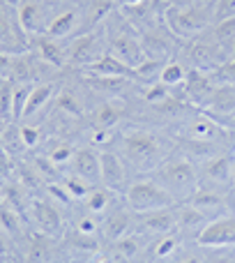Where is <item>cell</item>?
I'll return each mask as SVG.
<instances>
[{
    "mask_svg": "<svg viewBox=\"0 0 235 263\" xmlns=\"http://www.w3.org/2000/svg\"><path fill=\"white\" fill-rule=\"evenodd\" d=\"M113 148L120 153L129 171L136 176H150L157 166H162L171 157V141L145 127H129L115 132Z\"/></svg>",
    "mask_w": 235,
    "mask_h": 263,
    "instance_id": "cell-1",
    "label": "cell"
},
{
    "mask_svg": "<svg viewBox=\"0 0 235 263\" xmlns=\"http://www.w3.org/2000/svg\"><path fill=\"white\" fill-rule=\"evenodd\" d=\"M150 178L157 180L175 199V203H187L201 190L199 166L185 155H171L162 166H157L150 173Z\"/></svg>",
    "mask_w": 235,
    "mask_h": 263,
    "instance_id": "cell-2",
    "label": "cell"
},
{
    "mask_svg": "<svg viewBox=\"0 0 235 263\" xmlns=\"http://www.w3.org/2000/svg\"><path fill=\"white\" fill-rule=\"evenodd\" d=\"M122 201L136 217L178 205L175 199L150 176H141L136 180H131L129 187L125 190V194H122Z\"/></svg>",
    "mask_w": 235,
    "mask_h": 263,
    "instance_id": "cell-3",
    "label": "cell"
},
{
    "mask_svg": "<svg viewBox=\"0 0 235 263\" xmlns=\"http://www.w3.org/2000/svg\"><path fill=\"white\" fill-rule=\"evenodd\" d=\"M26 219L30 224L32 231L44 233V236L60 240L67 229V217H65V208H60L55 201L49 196H32L30 203L26 208Z\"/></svg>",
    "mask_w": 235,
    "mask_h": 263,
    "instance_id": "cell-4",
    "label": "cell"
},
{
    "mask_svg": "<svg viewBox=\"0 0 235 263\" xmlns=\"http://www.w3.org/2000/svg\"><path fill=\"white\" fill-rule=\"evenodd\" d=\"M168 30L178 37H194L214 26V7L205 9L203 5H175L166 12Z\"/></svg>",
    "mask_w": 235,
    "mask_h": 263,
    "instance_id": "cell-5",
    "label": "cell"
},
{
    "mask_svg": "<svg viewBox=\"0 0 235 263\" xmlns=\"http://www.w3.org/2000/svg\"><path fill=\"white\" fill-rule=\"evenodd\" d=\"M0 53L7 58L30 53V37L21 26L18 7L9 0H0Z\"/></svg>",
    "mask_w": 235,
    "mask_h": 263,
    "instance_id": "cell-6",
    "label": "cell"
},
{
    "mask_svg": "<svg viewBox=\"0 0 235 263\" xmlns=\"http://www.w3.org/2000/svg\"><path fill=\"white\" fill-rule=\"evenodd\" d=\"M109 51L106 46V37L102 26L97 30L83 32V35H76L74 40H69L65 44V55H67V67L79 69V72H86L97 58Z\"/></svg>",
    "mask_w": 235,
    "mask_h": 263,
    "instance_id": "cell-7",
    "label": "cell"
},
{
    "mask_svg": "<svg viewBox=\"0 0 235 263\" xmlns=\"http://www.w3.org/2000/svg\"><path fill=\"white\" fill-rule=\"evenodd\" d=\"M63 3H46V0H21L16 5L18 7V18H21L23 30L28 32V37L44 35L49 28L53 14L58 12V7Z\"/></svg>",
    "mask_w": 235,
    "mask_h": 263,
    "instance_id": "cell-8",
    "label": "cell"
},
{
    "mask_svg": "<svg viewBox=\"0 0 235 263\" xmlns=\"http://www.w3.org/2000/svg\"><path fill=\"white\" fill-rule=\"evenodd\" d=\"M199 176H201V187H210V190L219 192H233V157L226 153H219L214 157L205 159L199 164Z\"/></svg>",
    "mask_w": 235,
    "mask_h": 263,
    "instance_id": "cell-9",
    "label": "cell"
},
{
    "mask_svg": "<svg viewBox=\"0 0 235 263\" xmlns=\"http://www.w3.org/2000/svg\"><path fill=\"white\" fill-rule=\"evenodd\" d=\"M196 245L201 250H233L235 247V213L210 219L208 227L196 238Z\"/></svg>",
    "mask_w": 235,
    "mask_h": 263,
    "instance_id": "cell-10",
    "label": "cell"
},
{
    "mask_svg": "<svg viewBox=\"0 0 235 263\" xmlns=\"http://www.w3.org/2000/svg\"><path fill=\"white\" fill-rule=\"evenodd\" d=\"M100 173H102V185L120 196L125 194V190L131 182L129 166L125 164V159L120 157V153L115 148L100 150Z\"/></svg>",
    "mask_w": 235,
    "mask_h": 263,
    "instance_id": "cell-11",
    "label": "cell"
},
{
    "mask_svg": "<svg viewBox=\"0 0 235 263\" xmlns=\"http://www.w3.org/2000/svg\"><path fill=\"white\" fill-rule=\"evenodd\" d=\"M44 35L53 37V40H60V42H69L76 35H83L81 7H79V5L76 7H74V5H67V0H65V3L58 7V12L53 14V18H51V23H49Z\"/></svg>",
    "mask_w": 235,
    "mask_h": 263,
    "instance_id": "cell-12",
    "label": "cell"
},
{
    "mask_svg": "<svg viewBox=\"0 0 235 263\" xmlns=\"http://www.w3.org/2000/svg\"><path fill=\"white\" fill-rule=\"evenodd\" d=\"M182 136L189 141H205V143H219L226 136V125L219 123L210 114H196L182 125Z\"/></svg>",
    "mask_w": 235,
    "mask_h": 263,
    "instance_id": "cell-13",
    "label": "cell"
},
{
    "mask_svg": "<svg viewBox=\"0 0 235 263\" xmlns=\"http://www.w3.org/2000/svg\"><path fill=\"white\" fill-rule=\"evenodd\" d=\"M189 203L194 205V208H199L208 219H217V217H222V215L235 213L233 192H226V194H224V192H219V190L201 187Z\"/></svg>",
    "mask_w": 235,
    "mask_h": 263,
    "instance_id": "cell-14",
    "label": "cell"
},
{
    "mask_svg": "<svg viewBox=\"0 0 235 263\" xmlns=\"http://www.w3.org/2000/svg\"><path fill=\"white\" fill-rule=\"evenodd\" d=\"M69 171L81 176L83 180L92 182V185H102V173H100V150L92 145H76L69 162Z\"/></svg>",
    "mask_w": 235,
    "mask_h": 263,
    "instance_id": "cell-15",
    "label": "cell"
},
{
    "mask_svg": "<svg viewBox=\"0 0 235 263\" xmlns=\"http://www.w3.org/2000/svg\"><path fill=\"white\" fill-rule=\"evenodd\" d=\"M58 79L55 81H40L35 83L30 97H28L26 111L21 116V123H37V116L44 114L51 104L55 102V92H58Z\"/></svg>",
    "mask_w": 235,
    "mask_h": 263,
    "instance_id": "cell-16",
    "label": "cell"
},
{
    "mask_svg": "<svg viewBox=\"0 0 235 263\" xmlns=\"http://www.w3.org/2000/svg\"><path fill=\"white\" fill-rule=\"evenodd\" d=\"M65 44L67 42L53 40L49 35H37L30 37V53H35L40 60H44L46 65L55 69H67V55H65Z\"/></svg>",
    "mask_w": 235,
    "mask_h": 263,
    "instance_id": "cell-17",
    "label": "cell"
},
{
    "mask_svg": "<svg viewBox=\"0 0 235 263\" xmlns=\"http://www.w3.org/2000/svg\"><path fill=\"white\" fill-rule=\"evenodd\" d=\"M136 222V215L131 213L127 205L113 208L104 219H102V242L113 245L115 240H120L122 236L131 231V224Z\"/></svg>",
    "mask_w": 235,
    "mask_h": 263,
    "instance_id": "cell-18",
    "label": "cell"
},
{
    "mask_svg": "<svg viewBox=\"0 0 235 263\" xmlns=\"http://www.w3.org/2000/svg\"><path fill=\"white\" fill-rule=\"evenodd\" d=\"M127 114V102L122 97H111V100H102L95 109L90 111L92 127L102 129H115L122 123Z\"/></svg>",
    "mask_w": 235,
    "mask_h": 263,
    "instance_id": "cell-19",
    "label": "cell"
},
{
    "mask_svg": "<svg viewBox=\"0 0 235 263\" xmlns=\"http://www.w3.org/2000/svg\"><path fill=\"white\" fill-rule=\"evenodd\" d=\"M53 104H55V114L69 116V118H81L88 111L86 95L81 90H76L74 83H60Z\"/></svg>",
    "mask_w": 235,
    "mask_h": 263,
    "instance_id": "cell-20",
    "label": "cell"
},
{
    "mask_svg": "<svg viewBox=\"0 0 235 263\" xmlns=\"http://www.w3.org/2000/svg\"><path fill=\"white\" fill-rule=\"evenodd\" d=\"M201 106L208 109L205 114L224 116V120H226L235 111V86H231V83H214Z\"/></svg>",
    "mask_w": 235,
    "mask_h": 263,
    "instance_id": "cell-21",
    "label": "cell"
},
{
    "mask_svg": "<svg viewBox=\"0 0 235 263\" xmlns=\"http://www.w3.org/2000/svg\"><path fill=\"white\" fill-rule=\"evenodd\" d=\"M83 74H88V77H102V79H127V81H134V69L127 63H122L120 58H115L111 51H106L102 58H97Z\"/></svg>",
    "mask_w": 235,
    "mask_h": 263,
    "instance_id": "cell-22",
    "label": "cell"
},
{
    "mask_svg": "<svg viewBox=\"0 0 235 263\" xmlns=\"http://www.w3.org/2000/svg\"><path fill=\"white\" fill-rule=\"evenodd\" d=\"M139 224L145 233L152 236H166V233H175L178 231V213L175 205L173 208H164L157 213H148V215H139Z\"/></svg>",
    "mask_w": 235,
    "mask_h": 263,
    "instance_id": "cell-23",
    "label": "cell"
},
{
    "mask_svg": "<svg viewBox=\"0 0 235 263\" xmlns=\"http://www.w3.org/2000/svg\"><path fill=\"white\" fill-rule=\"evenodd\" d=\"M118 199H120V194H115V192L106 190L104 185H97V187H92L90 194H88L86 199L81 201V208L86 210V213L95 215V217L104 219L106 215H109L111 210L115 208L113 203H115Z\"/></svg>",
    "mask_w": 235,
    "mask_h": 263,
    "instance_id": "cell-24",
    "label": "cell"
},
{
    "mask_svg": "<svg viewBox=\"0 0 235 263\" xmlns=\"http://www.w3.org/2000/svg\"><path fill=\"white\" fill-rule=\"evenodd\" d=\"M175 213H178V231L191 233V236H194V240L199 238V233L203 231V229L208 227V222H210V219L205 217L199 208H194L189 201H187V203H178L175 205Z\"/></svg>",
    "mask_w": 235,
    "mask_h": 263,
    "instance_id": "cell-25",
    "label": "cell"
},
{
    "mask_svg": "<svg viewBox=\"0 0 235 263\" xmlns=\"http://www.w3.org/2000/svg\"><path fill=\"white\" fill-rule=\"evenodd\" d=\"M111 250L115 252V256L122 263H131L145 252V238L141 236V233L129 231L127 236H122L120 240H115L113 245H111Z\"/></svg>",
    "mask_w": 235,
    "mask_h": 263,
    "instance_id": "cell-26",
    "label": "cell"
},
{
    "mask_svg": "<svg viewBox=\"0 0 235 263\" xmlns=\"http://www.w3.org/2000/svg\"><path fill=\"white\" fill-rule=\"evenodd\" d=\"M58 182L65 187V192L72 196L74 203H81V201L90 194L92 187H97V185H92V182L83 180L81 176H76V173H72V171H63V173H60V180Z\"/></svg>",
    "mask_w": 235,
    "mask_h": 263,
    "instance_id": "cell-27",
    "label": "cell"
},
{
    "mask_svg": "<svg viewBox=\"0 0 235 263\" xmlns=\"http://www.w3.org/2000/svg\"><path fill=\"white\" fill-rule=\"evenodd\" d=\"M14 79L0 77V125L14 123Z\"/></svg>",
    "mask_w": 235,
    "mask_h": 263,
    "instance_id": "cell-28",
    "label": "cell"
},
{
    "mask_svg": "<svg viewBox=\"0 0 235 263\" xmlns=\"http://www.w3.org/2000/svg\"><path fill=\"white\" fill-rule=\"evenodd\" d=\"M189 77V69L180 63V60H166L162 74H159V81L166 83L168 88H182Z\"/></svg>",
    "mask_w": 235,
    "mask_h": 263,
    "instance_id": "cell-29",
    "label": "cell"
},
{
    "mask_svg": "<svg viewBox=\"0 0 235 263\" xmlns=\"http://www.w3.org/2000/svg\"><path fill=\"white\" fill-rule=\"evenodd\" d=\"M18 129H21V141L26 145V150H35L37 145L44 148L46 143V132H44V125L40 123H18Z\"/></svg>",
    "mask_w": 235,
    "mask_h": 263,
    "instance_id": "cell-30",
    "label": "cell"
},
{
    "mask_svg": "<svg viewBox=\"0 0 235 263\" xmlns=\"http://www.w3.org/2000/svg\"><path fill=\"white\" fill-rule=\"evenodd\" d=\"M67 227L76 229V231H81V233H88V236H100L102 238V219L95 217V215H90V213H86L83 208L69 219Z\"/></svg>",
    "mask_w": 235,
    "mask_h": 263,
    "instance_id": "cell-31",
    "label": "cell"
},
{
    "mask_svg": "<svg viewBox=\"0 0 235 263\" xmlns=\"http://www.w3.org/2000/svg\"><path fill=\"white\" fill-rule=\"evenodd\" d=\"M173 95H175L173 88H168L166 83H162V81H152V83H148V86H143V90H141V97H143L150 106L164 104V102L171 100Z\"/></svg>",
    "mask_w": 235,
    "mask_h": 263,
    "instance_id": "cell-32",
    "label": "cell"
},
{
    "mask_svg": "<svg viewBox=\"0 0 235 263\" xmlns=\"http://www.w3.org/2000/svg\"><path fill=\"white\" fill-rule=\"evenodd\" d=\"M178 247H180V238H178V231H175V233H166V236H162V238H159V240L152 245V259H154V261H166V259H171V256L178 252Z\"/></svg>",
    "mask_w": 235,
    "mask_h": 263,
    "instance_id": "cell-33",
    "label": "cell"
},
{
    "mask_svg": "<svg viewBox=\"0 0 235 263\" xmlns=\"http://www.w3.org/2000/svg\"><path fill=\"white\" fill-rule=\"evenodd\" d=\"M201 263H235L233 250H205Z\"/></svg>",
    "mask_w": 235,
    "mask_h": 263,
    "instance_id": "cell-34",
    "label": "cell"
},
{
    "mask_svg": "<svg viewBox=\"0 0 235 263\" xmlns=\"http://www.w3.org/2000/svg\"><path fill=\"white\" fill-rule=\"evenodd\" d=\"M235 16V0H214V23Z\"/></svg>",
    "mask_w": 235,
    "mask_h": 263,
    "instance_id": "cell-35",
    "label": "cell"
},
{
    "mask_svg": "<svg viewBox=\"0 0 235 263\" xmlns=\"http://www.w3.org/2000/svg\"><path fill=\"white\" fill-rule=\"evenodd\" d=\"M12 256H16V242L0 229V259H12Z\"/></svg>",
    "mask_w": 235,
    "mask_h": 263,
    "instance_id": "cell-36",
    "label": "cell"
},
{
    "mask_svg": "<svg viewBox=\"0 0 235 263\" xmlns=\"http://www.w3.org/2000/svg\"><path fill=\"white\" fill-rule=\"evenodd\" d=\"M86 263H122V261L115 256L113 250H104V247H100L97 252H92V254L88 256Z\"/></svg>",
    "mask_w": 235,
    "mask_h": 263,
    "instance_id": "cell-37",
    "label": "cell"
},
{
    "mask_svg": "<svg viewBox=\"0 0 235 263\" xmlns=\"http://www.w3.org/2000/svg\"><path fill=\"white\" fill-rule=\"evenodd\" d=\"M224 125H226V129H231V132H235V111L231 116H228L226 120H224Z\"/></svg>",
    "mask_w": 235,
    "mask_h": 263,
    "instance_id": "cell-38",
    "label": "cell"
},
{
    "mask_svg": "<svg viewBox=\"0 0 235 263\" xmlns=\"http://www.w3.org/2000/svg\"><path fill=\"white\" fill-rule=\"evenodd\" d=\"M178 263H201V259H196V256H185V259H180Z\"/></svg>",
    "mask_w": 235,
    "mask_h": 263,
    "instance_id": "cell-39",
    "label": "cell"
},
{
    "mask_svg": "<svg viewBox=\"0 0 235 263\" xmlns=\"http://www.w3.org/2000/svg\"><path fill=\"white\" fill-rule=\"evenodd\" d=\"M228 58H235V40L228 44Z\"/></svg>",
    "mask_w": 235,
    "mask_h": 263,
    "instance_id": "cell-40",
    "label": "cell"
},
{
    "mask_svg": "<svg viewBox=\"0 0 235 263\" xmlns=\"http://www.w3.org/2000/svg\"><path fill=\"white\" fill-rule=\"evenodd\" d=\"M0 263H16V256H12V259H0Z\"/></svg>",
    "mask_w": 235,
    "mask_h": 263,
    "instance_id": "cell-41",
    "label": "cell"
},
{
    "mask_svg": "<svg viewBox=\"0 0 235 263\" xmlns=\"http://www.w3.org/2000/svg\"><path fill=\"white\" fill-rule=\"evenodd\" d=\"M233 187H235V159H233Z\"/></svg>",
    "mask_w": 235,
    "mask_h": 263,
    "instance_id": "cell-42",
    "label": "cell"
},
{
    "mask_svg": "<svg viewBox=\"0 0 235 263\" xmlns=\"http://www.w3.org/2000/svg\"><path fill=\"white\" fill-rule=\"evenodd\" d=\"M46 3H65V0H46Z\"/></svg>",
    "mask_w": 235,
    "mask_h": 263,
    "instance_id": "cell-43",
    "label": "cell"
},
{
    "mask_svg": "<svg viewBox=\"0 0 235 263\" xmlns=\"http://www.w3.org/2000/svg\"><path fill=\"white\" fill-rule=\"evenodd\" d=\"M9 3H14V5H18V3H21V0H9Z\"/></svg>",
    "mask_w": 235,
    "mask_h": 263,
    "instance_id": "cell-44",
    "label": "cell"
},
{
    "mask_svg": "<svg viewBox=\"0 0 235 263\" xmlns=\"http://www.w3.org/2000/svg\"><path fill=\"white\" fill-rule=\"evenodd\" d=\"M55 261H58V259H51V261H46V263H55Z\"/></svg>",
    "mask_w": 235,
    "mask_h": 263,
    "instance_id": "cell-45",
    "label": "cell"
},
{
    "mask_svg": "<svg viewBox=\"0 0 235 263\" xmlns=\"http://www.w3.org/2000/svg\"><path fill=\"white\" fill-rule=\"evenodd\" d=\"M233 203H235V190H233Z\"/></svg>",
    "mask_w": 235,
    "mask_h": 263,
    "instance_id": "cell-46",
    "label": "cell"
},
{
    "mask_svg": "<svg viewBox=\"0 0 235 263\" xmlns=\"http://www.w3.org/2000/svg\"><path fill=\"white\" fill-rule=\"evenodd\" d=\"M154 263H162V261H154Z\"/></svg>",
    "mask_w": 235,
    "mask_h": 263,
    "instance_id": "cell-47",
    "label": "cell"
},
{
    "mask_svg": "<svg viewBox=\"0 0 235 263\" xmlns=\"http://www.w3.org/2000/svg\"><path fill=\"white\" fill-rule=\"evenodd\" d=\"M233 254H235V247H233Z\"/></svg>",
    "mask_w": 235,
    "mask_h": 263,
    "instance_id": "cell-48",
    "label": "cell"
},
{
    "mask_svg": "<svg viewBox=\"0 0 235 263\" xmlns=\"http://www.w3.org/2000/svg\"><path fill=\"white\" fill-rule=\"evenodd\" d=\"M0 127H3V125H0Z\"/></svg>",
    "mask_w": 235,
    "mask_h": 263,
    "instance_id": "cell-49",
    "label": "cell"
},
{
    "mask_svg": "<svg viewBox=\"0 0 235 263\" xmlns=\"http://www.w3.org/2000/svg\"><path fill=\"white\" fill-rule=\"evenodd\" d=\"M83 263H86V261H83Z\"/></svg>",
    "mask_w": 235,
    "mask_h": 263,
    "instance_id": "cell-50",
    "label": "cell"
}]
</instances>
